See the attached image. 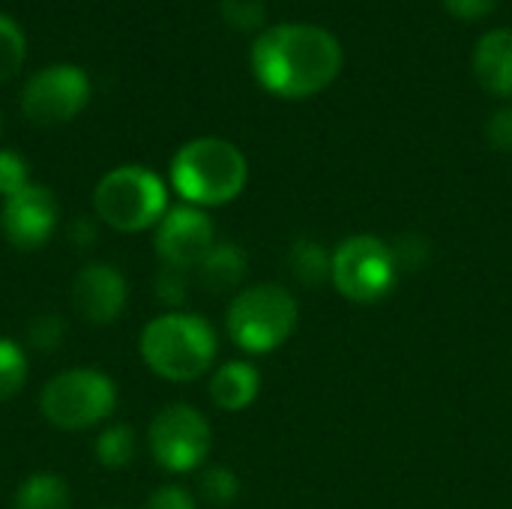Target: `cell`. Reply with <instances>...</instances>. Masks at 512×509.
I'll list each match as a JSON object with an SVG mask.
<instances>
[{"mask_svg":"<svg viewBox=\"0 0 512 509\" xmlns=\"http://www.w3.org/2000/svg\"><path fill=\"white\" fill-rule=\"evenodd\" d=\"M342 60L339 39L315 24H276L252 42L258 84L282 99H306L327 90Z\"/></svg>","mask_w":512,"mask_h":509,"instance_id":"cell-1","label":"cell"},{"mask_svg":"<svg viewBox=\"0 0 512 509\" xmlns=\"http://www.w3.org/2000/svg\"><path fill=\"white\" fill-rule=\"evenodd\" d=\"M147 444L159 468L171 474H186L204 465L213 447V435L201 411H195L192 405H168L153 417L147 429Z\"/></svg>","mask_w":512,"mask_h":509,"instance_id":"cell-8","label":"cell"},{"mask_svg":"<svg viewBox=\"0 0 512 509\" xmlns=\"http://www.w3.org/2000/svg\"><path fill=\"white\" fill-rule=\"evenodd\" d=\"M15 509H69V486L51 471L30 474L15 492Z\"/></svg>","mask_w":512,"mask_h":509,"instance_id":"cell-17","label":"cell"},{"mask_svg":"<svg viewBox=\"0 0 512 509\" xmlns=\"http://www.w3.org/2000/svg\"><path fill=\"white\" fill-rule=\"evenodd\" d=\"M390 249H393V255H396V264H399V267H408V270L423 267L426 258H429V243H426L423 237H417V234L399 237Z\"/></svg>","mask_w":512,"mask_h":509,"instance_id":"cell-26","label":"cell"},{"mask_svg":"<svg viewBox=\"0 0 512 509\" xmlns=\"http://www.w3.org/2000/svg\"><path fill=\"white\" fill-rule=\"evenodd\" d=\"M201 495L216 507H228L240 495V480L228 468H207L201 477Z\"/></svg>","mask_w":512,"mask_h":509,"instance_id":"cell-22","label":"cell"},{"mask_svg":"<svg viewBox=\"0 0 512 509\" xmlns=\"http://www.w3.org/2000/svg\"><path fill=\"white\" fill-rule=\"evenodd\" d=\"M0 123H3V120H0Z\"/></svg>","mask_w":512,"mask_h":509,"instance_id":"cell-32","label":"cell"},{"mask_svg":"<svg viewBox=\"0 0 512 509\" xmlns=\"http://www.w3.org/2000/svg\"><path fill=\"white\" fill-rule=\"evenodd\" d=\"M27 381V357L24 348L12 339L0 336V402L12 399Z\"/></svg>","mask_w":512,"mask_h":509,"instance_id":"cell-20","label":"cell"},{"mask_svg":"<svg viewBox=\"0 0 512 509\" xmlns=\"http://www.w3.org/2000/svg\"><path fill=\"white\" fill-rule=\"evenodd\" d=\"M501 0H444V6L450 9V15L462 18V21H477L489 12L498 9Z\"/></svg>","mask_w":512,"mask_h":509,"instance_id":"cell-29","label":"cell"},{"mask_svg":"<svg viewBox=\"0 0 512 509\" xmlns=\"http://www.w3.org/2000/svg\"><path fill=\"white\" fill-rule=\"evenodd\" d=\"M117 402L114 381L96 369H69L54 375L39 393L42 417L63 432H84L102 423Z\"/></svg>","mask_w":512,"mask_h":509,"instance_id":"cell-6","label":"cell"},{"mask_svg":"<svg viewBox=\"0 0 512 509\" xmlns=\"http://www.w3.org/2000/svg\"><path fill=\"white\" fill-rule=\"evenodd\" d=\"M93 450H96V459H99V465H102V468L117 471V468H126V465L135 459L138 441H135L132 426L117 423V426H108V429H102V432H99V438H96V447H93Z\"/></svg>","mask_w":512,"mask_h":509,"instance_id":"cell-18","label":"cell"},{"mask_svg":"<svg viewBox=\"0 0 512 509\" xmlns=\"http://www.w3.org/2000/svg\"><path fill=\"white\" fill-rule=\"evenodd\" d=\"M141 357L150 372L165 381H195L216 360V330L192 312H168L153 318L141 333Z\"/></svg>","mask_w":512,"mask_h":509,"instance_id":"cell-3","label":"cell"},{"mask_svg":"<svg viewBox=\"0 0 512 509\" xmlns=\"http://www.w3.org/2000/svg\"><path fill=\"white\" fill-rule=\"evenodd\" d=\"M399 276L396 255L390 243L375 234H354L342 240L333 252L330 282L336 291L354 303H378L384 300Z\"/></svg>","mask_w":512,"mask_h":509,"instance_id":"cell-7","label":"cell"},{"mask_svg":"<svg viewBox=\"0 0 512 509\" xmlns=\"http://www.w3.org/2000/svg\"><path fill=\"white\" fill-rule=\"evenodd\" d=\"M102 509H114V507H102Z\"/></svg>","mask_w":512,"mask_h":509,"instance_id":"cell-31","label":"cell"},{"mask_svg":"<svg viewBox=\"0 0 512 509\" xmlns=\"http://www.w3.org/2000/svg\"><path fill=\"white\" fill-rule=\"evenodd\" d=\"M144 509H195V498L183 486H162L147 498Z\"/></svg>","mask_w":512,"mask_h":509,"instance_id":"cell-28","label":"cell"},{"mask_svg":"<svg viewBox=\"0 0 512 509\" xmlns=\"http://www.w3.org/2000/svg\"><path fill=\"white\" fill-rule=\"evenodd\" d=\"M63 318L57 312H42L27 324V345L33 351H54L63 342Z\"/></svg>","mask_w":512,"mask_h":509,"instance_id":"cell-21","label":"cell"},{"mask_svg":"<svg viewBox=\"0 0 512 509\" xmlns=\"http://www.w3.org/2000/svg\"><path fill=\"white\" fill-rule=\"evenodd\" d=\"M300 321L294 294L282 285L264 282L243 288L228 306V336L249 354H270L282 348Z\"/></svg>","mask_w":512,"mask_h":509,"instance_id":"cell-4","label":"cell"},{"mask_svg":"<svg viewBox=\"0 0 512 509\" xmlns=\"http://www.w3.org/2000/svg\"><path fill=\"white\" fill-rule=\"evenodd\" d=\"M474 75L492 96L512 99V30H489L474 48Z\"/></svg>","mask_w":512,"mask_h":509,"instance_id":"cell-13","label":"cell"},{"mask_svg":"<svg viewBox=\"0 0 512 509\" xmlns=\"http://www.w3.org/2000/svg\"><path fill=\"white\" fill-rule=\"evenodd\" d=\"M216 246V228L201 207L180 204L165 210L156 225V255L165 267L192 270Z\"/></svg>","mask_w":512,"mask_h":509,"instance_id":"cell-10","label":"cell"},{"mask_svg":"<svg viewBox=\"0 0 512 509\" xmlns=\"http://www.w3.org/2000/svg\"><path fill=\"white\" fill-rule=\"evenodd\" d=\"M72 240H75L78 246H90V243L96 240V225H93L87 216H78V219L72 222Z\"/></svg>","mask_w":512,"mask_h":509,"instance_id":"cell-30","label":"cell"},{"mask_svg":"<svg viewBox=\"0 0 512 509\" xmlns=\"http://www.w3.org/2000/svg\"><path fill=\"white\" fill-rule=\"evenodd\" d=\"M249 180L246 156L225 138H195L171 159V186L192 207H219L234 201Z\"/></svg>","mask_w":512,"mask_h":509,"instance_id":"cell-2","label":"cell"},{"mask_svg":"<svg viewBox=\"0 0 512 509\" xmlns=\"http://www.w3.org/2000/svg\"><path fill=\"white\" fill-rule=\"evenodd\" d=\"M189 270H177V267H159V273H156V282H153V288H156V297L162 300V303H168V306H180L183 300H186V294H189V276H186Z\"/></svg>","mask_w":512,"mask_h":509,"instance_id":"cell-25","label":"cell"},{"mask_svg":"<svg viewBox=\"0 0 512 509\" xmlns=\"http://www.w3.org/2000/svg\"><path fill=\"white\" fill-rule=\"evenodd\" d=\"M24 57H27L24 30L15 24V18L0 12V84L12 81L21 72Z\"/></svg>","mask_w":512,"mask_h":509,"instance_id":"cell-19","label":"cell"},{"mask_svg":"<svg viewBox=\"0 0 512 509\" xmlns=\"http://www.w3.org/2000/svg\"><path fill=\"white\" fill-rule=\"evenodd\" d=\"M57 219H60V210H57V198L51 195V189L30 183L3 201L0 231L15 249H39L54 234Z\"/></svg>","mask_w":512,"mask_h":509,"instance_id":"cell-11","label":"cell"},{"mask_svg":"<svg viewBox=\"0 0 512 509\" xmlns=\"http://www.w3.org/2000/svg\"><path fill=\"white\" fill-rule=\"evenodd\" d=\"M288 267H291L297 282H303L309 288H318L333 273V252H327L318 240L300 237L288 249Z\"/></svg>","mask_w":512,"mask_h":509,"instance_id":"cell-16","label":"cell"},{"mask_svg":"<svg viewBox=\"0 0 512 509\" xmlns=\"http://www.w3.org/2000/svg\"><path fill=\"white\" fill-rule=\"evenodd\" d=\"M129 288L117 267L111 264H87L75 273L69 288V303L75 315L87 324H111L120 318L126 306Z\"/></svg>","mask_w":512,"mask_h":509,"instance_id":"cell-12","label":"cell"},{"mask_svg":"<svg viewBox=\"0 0 512 509\" xmlns=\"http://www.w3.org/2000/svg\"><path fill=\"white\" fill-rule=\"evenodd\" d=\"M219 9L237 30H255L264 21V0H219Z\"/></svg>","mask_w":512,"mask_h":509,"instance_id":"cell-24","label":"cell"},{"mask_svg":"<svg viewBox=\"0 0 512 509\" xmlns=\"http://www.w3.org/2000/svg\"><path fill=\"white\" fill-rule=\"evenodd\" d=\"M90 99V78L84 69L54 63L27 78L21 90V111L33 126H60L81 114Z\"/></svg>","mask_w":512,"mask_h":509,"instance_id":"cell-9","label":"cell"},{"mask_svg":"<svg viewBox=\"0 0 512 509\" xmlns=\"http://www.w3.org/2000/svg\"><path fill=\"white\" fill-rule=\"evenodd\" d=\"M93 210L108 228L135 234L159 225L168 210V189L156 171L141 165H120L96 183Z\"/></svg>","mask_w":512,"mask_h":509,"instance_id":"cell-5","label":"cell"},{"mask_svg":"<svg viewBox=\"0 0 512 509\" xmlns=\"http://www.w3.org/2000/svg\"><path fill=\"white\" fill-rule=\"evenodd\" d=\"M246 252L237 243H216L198 264V282L210 294H228L246 279Z\"/></svg>","mask_w":512,"mask_h":509,"instance_id":"cell-15","label":"cell"},{"mask_svg":"<svg viewBox=\"0 0 512 509\" xmlns=\"http://www.w3.org/2000/svg\"><path fill=\"white\" fill-rule=\"evenodd\" d=\"M261 390V375L252 363L231 360L222 363L213 378H210V399L222 411H243L258 399Z\"/></svg>","mask_w":512,"mask_h":509,"instance_id":"cell-14","label":"cell"},{"mask_svg":"<svg viewBox=\"0 0 512 509\" xmlns=\"http://www.w3.org/2000/svg\"><path fill=\"white\" fill-rule=\"evenodd\" d=\"M486 138L495 150L501 153H512V102L510 105H501L489 123H486Z\"/></svg>","mask_w":512,"mask_h":509,"instance_id":"cell-27","label":"cell"},{"mask_svg":"<svg viewBox=\"0 0 512 509\" xmlns=\"http://www.w3.org/2000/svg\"><path fill=\"white\" fill-rule=\"evenodd\" d=\"M24 186H30V171L24 156H18L15 150H0V198L6 201Z\"/></svg>","mask_w":512,"mask_h":509,"instance_id":"cell-23","label":"cell"}]
</instances>
